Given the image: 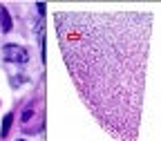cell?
Instances as JSON below:
<instances>
[{
	"label": "cell",
	"instance_id": "6da1fadb",
	"mask_svg": "<svg viewBox=\"0 0 161 141\" xmlns=\"http://www.w3.org/2000/svg\"><path fill=\"white\" fill-rule=\"evenodd\" d=\"M69 78L90 114L116 141H139L152 14L56 11Z\"/></svg>",
	"mask_w": 161,
	"mask_h": 141
},
{
	"label": "cell",
	"instance_id": "7a4b0ae2",
	"mask_svg": "<svg viewBox=\"0 0 161 141\" xmlns=\"http://www.w3.org/2000/svg\"><path fill=\"white\" fill-rule=\"evenodd\" d=\"M3 56L9 63H27L29 60V52L23 45H11V43L3 47Z\"/></svg>",
	"mask_w": 161,
	"mask_h": 141
},
{
	"label": "cell",
	"instance_id": "3957f363",
	"mask_svg": "<svg viewBox=\"0 0 161 141\" xmlns=\"http://www.w3.org/2000/svg\"><path fill=\"white\" fill-rule=\"evenodd\" d=\"M0 20H3V31H9L11 29V20H9V14L5 7H0Z\"/></svg>",
	"mask_w": 161,
	"mask_h": 141
},
{
	"label": "cell",
	"instance_id": "277c9868",
	"mask_svg": "<svg viewBox=\"0 0 161 141\" xmlns=\"http://www.w3.org/2000/svg\"><path fill=\"white\" fill-rule=\"evenodd\" d=\"M9 126H11V114H7V116H5V128H3V134H7Z\"/></svg>",
	"mask_w": 161,
	"mask_h": 141
}]
</instances>
